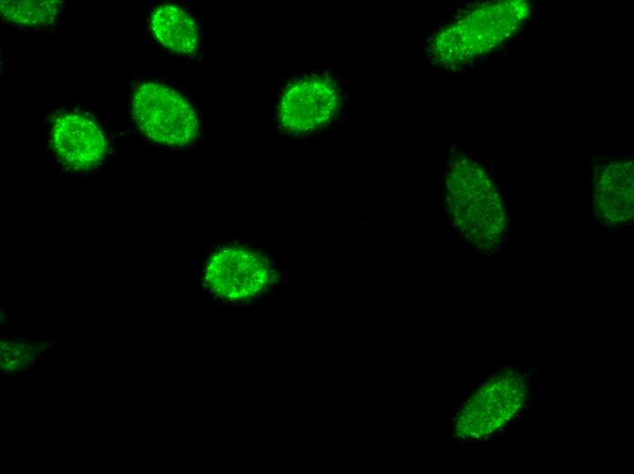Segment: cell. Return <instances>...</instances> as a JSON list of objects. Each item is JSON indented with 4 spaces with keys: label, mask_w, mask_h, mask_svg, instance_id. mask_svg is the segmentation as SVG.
<instances>
[{
    "label": "cell",
    "mask_w": 634,
    "mask_h": 474,
    "mask_svg": "<svg viewBox=\"0 0 634 474\" xmlns=\"http://www.w3.org/2000/svg\"><path fill=\"white\" fill-rule=\"evenodd\" d=\"M523 1L482 5L455 19L432 38L428 56L435 64L453 67L484 56L509 38L528 15Z\"/></svg>",
    "instance_id": "1"
},
{
    "label": "cell",
    "mask_w": 634,
    "mask_h": 474,
    "mask_svg": "<svg viewBox=\"0 0 634 474\" xmlns=\"http://www.w3.org/2000/svg\"><path fill=\"white\" fill-rule=\"evenodd\" d=\"M131 115L138 129L151 140L173 148L191 144L199 124L191 104L179 93L156 82L136 88Z\"/></svg>",
    "instance_id": "2"
},
{
    "label": "cell",
    "mask_w": 634,
    "mask_h": 474,
    "mask_svg": "<svg viewBox=\"0 0 634 474\" xmlns=\"http://www.w3.org/2000/svg\"><path fill=\"white\" fill-rule=\"evenodd\" d=\"M204 281L217 298L245 303L267 293L275 281V273L261 252L245 246H226L210 257Z\"/></svg>",
    "instance_id": "3"
},
{
    "label": "cell",
    "mask_w": 634,
    "mask_h": 474,
    "mask_svg": "<svg viewBox=\"0 0 634 474\" xmlns=\"http://www.w3.org/2000/svg\"><path fill=\"white\" fill-rule=\"evenodd\" d=\"M339 104V89L332 79L320 75L305 77L284 90L278 107V122L288 133H310L328 123Z\"/></svg>",
    "instance_id": "4"
},
{
    "label": "cell",
    "mask_w": 634,
    "mask_h": 474,
    "mask_svg": "<svg viewBox=\"0 0 634 474\" xmlns=\"http://www.w3.org/2000/svg\"><path fill=\"white\" fill-rule=\"evenodd\" d=\"M52 149L67 169L86 171L97 168L106 159L108 146L106 135L87 113L69 110L56 115L51 124Z\"/></svg>",
    "instance_id": "5"
},
{
    "label": "cell",
    "mask_w": 634,
    "mask_h": 474,
    "mask_svg": "<svg viewBox=\"0 0 634 474\" xmlns=\"http://www.w3.org/2000/svg\"><path fill=\"white\" fill-rule=\"evenodd\" d=\"M150 29L156 40L172 52L190 54L198 47V26L189 13L179 5L166 3L156 7L150 17Z\"/></svg>",
    "instance_id": "6"
},
{
    "label": "cell",
    "mask_w": 634,
    "mask_h": 474,
    "mask_svg": "<svg viewBox=\"0 0 634 474\" xmlns=\"http://www.w3.org/2000/svg\"><path fill=\"white\" fill-rule=\"evenodd\" d=\"M521 389L519 382L496 381L491 388L486 389L483 395L476 397V402L469 405L464 413L468 416L477 415L478 419L475 420H477V423L482 420L476 435L493 431L507 420L513 412L515 413L522 398Z\"/></svg>",
    "instance_id": "7"
},
{
    "label": "cell",
    "mask_w": 634,
    "mask_h": 474,
    "mask_svg": "<svg viewBox=\"0 0 634 474\" xmlns=\"http://www.w3.org/2000/svg\"><path fill=\"white\" fill-rule=\"evenodd\" d=\"M62 2L54 0H5L0 11L5 20L22 26L51 24L57 16Z\"/></svg>",
    "instance_id": "8"
}]
</instances>
